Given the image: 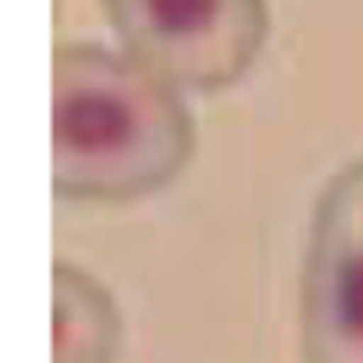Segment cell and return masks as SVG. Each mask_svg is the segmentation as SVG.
I'll list each match as a JSON object with an SVG mask.
<instances>
[{"label": "cell", "mask_w": 363, "mask_h": 363, "mask_svg": "<svg viewBox=\"0 0 363 363\" xmlns=\"http://www.w3.org/2000/svg\"><path fill=\"white\" fill-rule=\"evenodd\" d=\"M198 148L187 96L99 43L53 50V194L127 205L169 187Z\"/></svg>", "instance_id": "6da1fadb"}, {"label": "cell", "mask_w": 363, "mask_h": 363, "mask_svg": "<svg viewBox=\"0 0 363 363\" xmlns=\"http://www.w3.org/2000/svg\"><path fill=\"white\" fill-rule=\"evenodd\" d=\"M103 7L121 53L177 92L233 89L268 43V0H103Z\"/></svg>", "instance_id": "7a4b0ae2"}, {"label": "cell", "mask_w": 363, "mask_h": 363, "mask_svg": "<svg viewBox=\"0 0 363 363\" xmlns=\"http://www.w3.org/2000/svg\"><path fill=\"white\" fill-rule=\"evenodd\" d=\"M303 363H363V159L321 187L300 272Z\"/></svg>", "instance_id": "3957f363"}, {"label": "cell", "mask_w": 363, "mask_h": 363, "mask_svg": "<svg viewBox=\"0 0 363 363\" xmlns=\"http://www.w3.org/2000/svg\"><path fill=\"white\" fill-rule=\"evenodd\" d=\"M123 314L113 293L82 264L53 261V363H117Z\"/></svg>", "instance_id": "277c9868"}]
</instances>
